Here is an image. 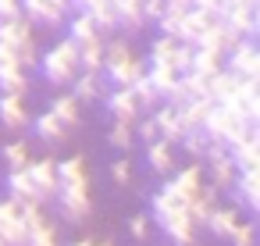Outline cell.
Segmentation results:
<instances>
[{
	"instance_id": "obj_24",
	"label": "cell",
	"mask_w": 260,
	"mask_h": 246,
	"mask_svg": "<svg viewBox=\"0 0 260 246\" xmlns=\"http://www.w3.org/2000/svg\"><path fill=\"white\" fill-rule=\"evenodd\" d=\"M150 118H153V125H157L160 139H168L171 146H178V143H182L185 129H182V121H178V111H175L171 104H160V107H153V111H150Z\"/></svg>"
},
{
	"instance_id": "obj_12",
	"label": "cell",
	"mask_w": 260,
	"mask_h": 246,
	"mask_svg": "<svg viewBox=\"0 0 260 246\" xmlns=\"http://www.w3.org/2000/svg\"><path fill=\"white\" fill-rule=\"evenodd\" d=\"M0 239H4V246H25L29 242V232L22 225V203H15L11 196L0 200Z\"/></svg>"
},
{
	"instance_id": "obj_39",
	"label": "cell",
	"mask_w": 260,
	"mask_h": 246,
	"mask_svg": "<svg viewBox=\"0 0 260 246\" xmlns=\"http://www.w3.org/2000/svg\"><path fill=\"white\" fill-rule=\"evenodd\" d=\"M224 242H232V246H256V225H253V221H239V225L228 232Z\"/></svg>"
},
{
	"instance_id": "obj_1",
	"label": "cell",
	"mask_w": 260,
	"mask_h": 246,
	"mask_svg": "<svg viewBox=\"0 0 260 246\" xmlns=\"http://www.w3.org/2000/svg\"><path fill=\"white\" fill-rule=\"evenodd\" d=\"M146 72V61L132 50L128 40H121L118 33L114 36H104V79L111 89H132Z\"/></svg>"
},
{
	"instance_id": "obj_21",
	"label": "cell",
	"mask_w": 260,
	"mask_h": 246,
	"mask_svg": "<svg viewBox=\"0 0 260 246\" xmlns=\"http://www.w3.org/2000/svg\"><path fill=\"white\" fill-rule=\"evenodd\" d=\"M57 186L68 189H89V164L82 153H72L64 161H57Z\"/></svg>"
},
{
	"instance_id": "obj_30",
	"label": "cell",
	"mask_w": 260,
	"mask_h": 246,
	"mask_svg": "<svg viewBox=\"0 0 260 246\" xmlns=\"http://www.w3.org/2000/svg\"><path fill=\"white\" fill-rule=\"evenodd\" d=\"M203 168H207V171H203V178H207V186H210L214 193H224V189H232V182H235V168H232V161H228V157L207 161Z\"/></svg>"
},
{
	"instance_id": "obj_31",
	"label": "cell",
	"mask_w": 260,
	"mask_h": 246,
	"mask_svg": "<svg viewBox=\"0 0 260 246\" xmlns=\"http://www.w3.org/2000/svg\"><path fill=\"white\" fill-rule=\"evenodd\" d=\"M221 68H224V57H221V54L203 50V47H192V61H189V72H192V75H200V79L210 82Z\"/></svg>"
},
{
	"instance_id": "obj_23",
	"label": "cell",
	"mask_w": 260,
	"mask_h": 246,
	"mask_svg": "<svg viewBox=\"0 0 260 246\" xmlns=\"http://www.w3.org/2000/svg\"><path fill=\"white\" fill-rule=\"evenodd\" d=\"M47 111H50L61 125H68L72 132L82 125V104H79L68 89H57V97H50V107H47Z\"/></svg>"
},
{
	"instance_id": "obj_42",
	"label": "cell",
	"mask_w": 260,
	"mask_h": 246,
	"mask_svg": "<svg viewBox=\"0 0 260 246\" xmlns=\"http://www.w3.org/2000/svg\"><path fill=\"white\" fill-rule=\"evenodd\" d=\"M203 143H207V139H203V132H189V136H182V143H178V146L185 150V157L200 161V157H203Z\"/></svg>"
},
{
	"instance_id": "obj_43",
	"label": "cell",
	"mask_w": 260,
	"mask_h": 246,
	"mask_svg": "<svg viewBox=\"0 0 260 246\" xmlns=\"http://www.w3.org/2000/svg\"><path fill=\"white\" fill-rule=\"evenodd\" d=\"M111 178H114L118 186H128V182H132V161H128V157H118V161L111 164Z\"/></svg>"
},
{
	"instance_id": "obj_26",
	"label": "cell",
	"mask_w": 260,
	"mask_h": 246,
	"mask_svg": "<svg viewBox=\"0 0 260 246\" xmlns=\"http://www.w3.org/2000/svg\"><path fill=\"white\" fill-rule=\"evenodd\" d=\"M239 221H242V218H239V207H232V203H228V207H221V203H217V207L207 214L203 228H207L214 239H228V232H232Z\"/></svg>"
},
{
	"instance_id": "obj_34",
	"label": "cell",
	"mask_w": 260,
	"mask_h": 246,
	"mask_svg": "<svg viewBox=\"0 0 260 246\" xmlns=\"http://www.w3.org/2000/svg\"><path fill=\"white\" fill-rule=\"evenodd\" d=\"M214 207H217V193H214V189H210L207 182H203V189H200V193H196V196H192V200L185 203V210H189V218L196 221V228H200V225L207 221V214H210Z\"/></svg>"
},
{
	"instance_id": "obj_10",
	"label": "cell",
	"mask_w": 260,
	"mask_h": 246,
	"mask_svg": "<svg viewBox=\"0 0 260 246\" xmlns=\"http://www.w3.org/2000/svg\"><path fill=\"white\" fill-rule=\"evenodd\" d=\"M224 72H232L235 79H260V50L256 40H239L228 57H224Z\"/></svg>"
},
{
	"instance_id": "obj_11",
	"label": "cell",
	"mask_w": 260,
	"mask_h": 246,
	"mask_svg": "<svg viewBox=\"0 0 260 246\" xmlns=\"http://www.w3.org/2000/svg\"><path fill=\"white\" fill-rule=\"evenodd\" d=\"M232 207H239L249 218H256V210H260V171H235Z\"/></svg>"
},
{
	"instance_id": "obj_2",
	"label": "cell",
	"mask_w": 260,
	"mask_h": 246,
	"mask_svg": "<svg viewBox=\"0 0 260 246\" xmlns=\"http://www.w3.org/2000/svg\"><path fill=\"white\" fill-rule=\"evenodd\" d=\"M150 221L168 235L171 246H196V221L189 218L185 203H175L164 189L150 196Z\"/></svg>"
},
{
	"instance_id": "obj_7",
	"label": "cell",
	"mask_w": 260,
	"mask_h": 246,
	"mask_svg": "<svg viewBox=\"0 0 260 246\" xmlns=\"http://www.w3.org/2000/svg\"><path fill=\"white\" fill-rule=\"evenodd\" d=\"M203 164L200 161H192V164H185V168H175V175H168V182L160 186L175 203H189L200 189H203Z\"/></svg>"
},
{
	"instance_id": "obj_22",
	"label": "cell",
	"mask_w": 260,
	"mask_h": 246,
	"mask_svg": "<svg viewBox=\"0 0 260 246\" xmlns=\"http://www.w3.org/2000/svg\"><path fill=\"white\" fill-rule=\"evenodd\" d=\"M68 93H72L79 104H93V100H104V97L111 93V86H107V79H104V75L79 72V75H75V82L68 86Z\"/></svg>"
},
{
	"instance_id": "obj_28",
	"label": "cell",
	"mask_w": 260,
	"mask_h": 246,
	"mask_svg": "<svg viewBox=\"0 0 260 246\" xmlns=\"http://www.w3.org/2000/svg\"><path fill=\"white\" fill-rule=\"evenodd\" d=\"M64 36H68L75 47H82V43H89V40H100V29L93 25V18H89L86 11H75V15L64 22Z\"/></svg>"
},
{
	"instance_id": "obj_15",
	"label": "cell",
	"mask_w": 260,
	"mask_h": 246,
	"mask_svg": "<svg viewBox=\"0 0 260 246\" xmlns=\"http://www.w3.org/2000/svg\"><path fill=\"white\" fill-rule=\"evenodd\" d=\"M217 22H221L217 15L200 11V8H189V15H185V22H182V29H178V43H185V47H200V40H203Z\"/></svg>"
},
{
	"instance_id": "obj_13",
	"label": "cell",
	"mask_w": 260,
	"mask_h": 246,
	"mask_svg": "<svg viewBox=\"0 0 260 246\" xmlns=\"http://www.w3.org/2000/svg\"><path fill=\"white\" fill-rule=\"evenodd\" d=\"M221 22L239 36V40H256V33H260V8H249V4H232L224 15H221Z\"/></svg>"
},
{
	"instance_id": "obj_20",
	"label": "cell",
	"mask_w": 260,
	"mask_h": 246,
	"mask_svg": "<svg viewBox=\"0 0 260 246\" xmlns=\"http://www.w3.org/2000/svg\"><path fill=\"white\" fill-rule=\"evenodd\" d=\"M111 8H114L118 33L136 36L139 29H146V18H143V4H139V0H111Z\"/></svg>"
},
{
	"instance_id": "obj_37",
	"label": "cell",
	"mask_w": 260,
	"mask_h": 246,
	"mask_svg": "<svg viewBox=\"0 0 260 246\" xmlns=\"http://www.w3.org/2000/svg\"><path fill=\"white\" fill-rule=\"evenodd\" d=\"M132 93H136V100H139V111H146V114H150L153 107H160V104H164V97L153 89V82L146 79V72H143V79L132 86Z\"/></svg>"
},
{
	"instance_id": "obj_8",
	"label": "cell",
	"mask_w": 260,
	"mask_h": 246,
	"mask_svg": "<svg viewBox=\"0 0 260 246\" xmlns=\"http://www.w3.org/2000/svg\"><path fill=\"white\" fill-rule=\"evenodd\" d=\"M54 203H57L61 221H68V225H82V221H89V214H93V193H89V189H68V186H57Z\"/></svg>"
},
{
	"instance_id": "obj_9",
	"label": "cell",
	"mask_w": 260,
	"mask_h": 246,
	"mask_svg": "<svg viewBox=\"0 0 260 246\" xmlns=\"http://www.w3.org/2000/svg\"><path fill=\"white\" fill-rule=\"evenodd\" d=\"M224 107H232L249 125H260V79H239L232 97L224 100Z\"/></svg>"
},
{
	"instance_id": "obj_32",
	"label": "cell",
	"mask_w": 260,
	"mask_h": 246,
	"mask_svg": "<svg viewBox=\"0 0 260 246\" xmlns=\"http://www.w3.org/2000/svg\"><path fill=\"white\" fill-rule=\"evenodd\" d=\"M235 43H239V36H235L224 22H217V25L200 40V47H203V50H214V54H221V57H228V50H232Z\"/></svg>"
},
{
	"instance_id": "obj_4",
	"label": "cell",
	"mask_w": 260,
	"mask_h": 246,
	"mask_svg": "<svg viewBox=\"0 0 260 246\" xmlns=\"http://www.w3.org/2000/svg\"><path fill=\"white\" fill-rule=\"evenodd\" d=\"M0 47H8L15 57H18V65L29 72V68H36V61H40V40H36V29L18 15V18H8V22H0Z\"/></svg>"
},
{
	"instance_id": "obj_38",
	"label": "cell",
	"mask_w": 260,
	"mask_h": 246,
	"mask_svg": "<svg viewBox=\"0 0 260 246\" xmlns=\"http://www.w3.org/2000/svg\"><path fill=\"white\" fill-rule=\"evenodd\" d=\"M132 139H136V136H132V125H128V121H114V125L107 129V143H111L114 150H121V153L132 150Z\"/></svg>"
},
{
	"instance_id": "obj_19",
	"label": "cell",
	"mask_w": 260,
	"mask_h": 246,
	"mask_svg": "<svg viewBox=\"0 0 260 246\" xmlns=\"http://www.w3.org/2000/svg\"><path fill=\"white\" fill-rule=\"evenodd\" d=\"M25 171H29V178L36 182V189L43 193V200L50 203L54 193H57V161H54V157H36V161L25 164Z\"/></svg>"
},
{
	"instance_id": "obj_40",
	"label": "cell",
	"mask_w": 260,
	"mask_h": 246,
	"mask_svg": "<svg viewBox=\"0 0 260 246\" xmlns=\"http://www.w3.org/2000/svg\"><path fill=\"white\" fill-rule=\"evenodd\" d=\"M128 235H132L136 242H146V235H150V218H146V210H139V214L128 218Z\"/></svg>"
},
{
	"instance_id": "obj_47",
	"label": "cell",
	"mask_w": 260,
	"mask_h": 246,
	"mask_svg": "<svg viewBox=\"0 0 260 246\" xmlns=\"http://www.w3.org/2000/svg\"><path fill=\"white\" fill-rule=\"evenodd\" d=\"M0 246H4V239H0Z\"/></svg>"
},
{
	"instance_id": "obj_33",
	"label": "cell",
	"mask_w": 260,
	"mask_h": 246,
	"mask_svg": "<svg viewBox=\"0 0 260 246\" xmlns=\"http://www.w3.org/2000/svg\"><path fill=\"white\" fill-rule=\"evenodd\" d=\"M79 68L89 75H104V36L79 47Z\"/></svg>"
},
{
	"instance_id": "obj_18",
	"label": "cell",
	"mask_w": 260,
	"mask_h": 246,
	"mask_svg": "<svg viewBox=\"0 0 260 246\" xmlns=\"http://www.w3.org/2000/svg\"><path fill=\"white\" fill-rule=\"evenodd\" d=\"M4 186H8V196L15 200V203H36V207H47V200H43V193L36 189V182L29 178V171L22 168V171H8V178H4Z\"/></svg>"
},
{
	"instance_id": "obj_44",
	"label": "cell",
	"mask_w": 260,
	"mask_h": 246,
	"mask_svg": "<svg viewBox=\"0 0 260 246\" xmlns=\"http://www.w3.org/2000/svg\"><path fill=\"white\" fill-rule=\"evenodd\" d=\"M18 15H22V0H0V22L18 18Z\"/></svg>"
},
{
	"instance_id": "obj_35",
	"label": "cell",
	"mask_w": 260,
	"mask_h": 246,
	"mask_svg": "<svg viewBox=\"0 0 260 246\" xmlns=\"http://www.w3.org/2000/svg\"><path fill=\"white\" fill-rule=\"evenodd\" d=\"M29 161H32V146H29L25 139L4 143V164H8V171H22Z\"/></svg>"
},
{
	"instance_id": "obj_45",
	"label": "cell",
	"mask_w": 260,
	"mask_h": 246,
	"mask_svg": "<svg viewBox=\"0 0 260 246\" xmlns=\"http://www.w3.org/2000/svg\"><path fill=\"white\" fill-rule=\"evenodd\" d=\"M68 246H93V239H86V235H82V239H72Z\"/></svg>"
},
{
	"instance_id": "obj_14",
	"label": "cell",
	"mask_w": 260,
	"mask_h": 246,
	"mask_svg": "<svg viewBox=\"0 0 260 246\" xmlns=\"http://www.w3.org/2000/svg\"><path fill=\"white\" fill-rule=\"evenodd\" d=\"M228 161L235 171H260V129L246 132L239 143L228 146Z\"/></svg>"
},
{
	"instance_id": "obj_5",
	"label": "cell",
	"mask_w": 260,
	"mask_h": 246,
	"mask_svg": "<svg viewBox=\"0 0 260 246\" xmlns=\"http://www.w3.org/2000/svg\"><path fill=\"white\" fill-rule=\"evenodd\" d=\"M253 129H260V125H249L246 118H239L232 107H224V104H214L210 111H207V118H203V125H200V132H203V139H217V143H224V146H232V143H239L246 132H253Z\"/></svg>"
},
{
	"instance_id": "obj_36",
	"label": "cell",
	"mask_w": 260,
	"mask_h": 246,
	"mask_svg": "<svg viewBox=\"0 0 260 246\" xmlns=\"http://www.w3.org/2000/svg\"><path fill=\"white\" fill-rule=\"evenodd\" d=\"M146 79L153 82V89H157L160 97H168V93L175 89V82H178V72L168 68V65H146Z\"/></svg>"
},
{
	"instance_id": "obj_46",
	"label": "cell",
	"mask_w": 260,
	"mask_h": 246,
	"mask_svg": "<svg viewBox=\"0 0 260 246\" xmlns=\"http://www.w3.org/2000/svg\"><path fill=\"white\" fill-rule=\"evenodd\" d=\"M93 246H114V239H96Z\"/></svg>"
},
{
	"instance_id": "obj_16",
	"label": "cell",
	"mask_w": 260,
	"mask_h": 246,
	"mask_svg": "<svg viewBox=\"0 0 260 246\" xmlns=\"http://www.w3.org/2000/svg\"><path fill=\"white\" fill-rule=\"evenodd\" d=\"M0 125L8 132H22L32 125V114H29V104L25 97H11V93H0Z\"/></svg>"
},
{
	"instance_id": "obj_41",
	"label": "cell",
	"mask_w": 260,
	"mask_h": 246,
	"mask_svg": "<svg viewBox=\"0 0 260 246\" xmlns=\"http://www.w3.org/2000/svg\"><path fill=\"white\" fill-rule=\"evenodd\" d=\"M132 136H139L143 139V146L146 143H153V139H160V132H157V125H153V118L146 114V118H139L136 125H132Z\"/></svg>"
},
{
	"instance_id": "obj_27",
	"label": "cell",
	"mask_w": 260,
	"mask_h": 246,
	"mask_svg": "<svg viewBox=\"0 0 260 246\" xmlns=\"http://www.w3.org/2000/svg\"><path fill=\"white\" fill-rule=\"evenodd\" d=\"M29 72L18 65V61H8L0 65V93H11V97H25L29 93Z\"/></svg>"
},
{
	"instance_id": "obj_6",
	"label": "cell",
	"mask_w": 260,
	"mask_h": 246,
	"mask_svg": "<svg viewBox=\"0 0 260 246\" xmlns=\"http://www.w3.org/2000/svg\"><path fill=\"white\" fill-rule=\"evenodd\" d=\"M72 15H75L72 0H22V18L32 29H64Z\"/></svg>"
},
{
	"instance_id": "obj_17",
	"label": "cell",
	"mask_w": 260,
	"mask_h": 246,
	"mask_svg": "<svg viewBox=\"0 0 260 246\" xmlns=\"http://www.w3.org/2000/svg\"><path fill=\"white\" fill-rule=\"evenodd\" d=\"M104 107L111 111V118H114V121H128V125H136V121L143 118L139 100H136V93H132V89H111V93L104 97Z\"/></svg>"
},
{
	"instance_id": "obj_29",
	"label": "cell",
	"mask_w": 260,
	"mask_h": 246,
	"mask_svg": "<svg viewBox=\"0 0 260 246\" xmlns=\"http://www.w3.org/2000/svg\"><path fill=\"white\" fill-rule=\"evenodd\" d=\"M146 164H150L157 175H171V171H175V146H171L168 139L146 143Z\"/></svg>"
},
{
	"instance_id": "obj_25",
	"label": "cell",
	"mask_w": 260,
	"mask_h": 246,
	"mask_svg": "<svg viewBox=\"0 0 260 246\" xmlns=\"http://www.w3.org/2000/svg\"><path fill=\"white\" fill-rule=\"evenodd\" d=\"M29 129H32V132H36V136H40L47 146H61V143H68V136H72V129H68V125H61V121H57L50 111L36 114Z\"/></svg>"
},
{
	"instance_id": "obj_3",
	"label": "cell",
	"mask_w": 260,
	"mask_h": 246,
	"mask_svg": "<svg viewBox=\"0 0 260 246\" xmlns=\"http://www.w3.org/2000/svg\"><path fill=\"white\" fill-rule=\"evenodd\" d=\"M36 68H40V75H43V82H47L50 89H68V86L75 82V75L82 72V68H79V47L64 36V40H57L54 47L40 50Z\"/></svg>"
}]
</instances>
